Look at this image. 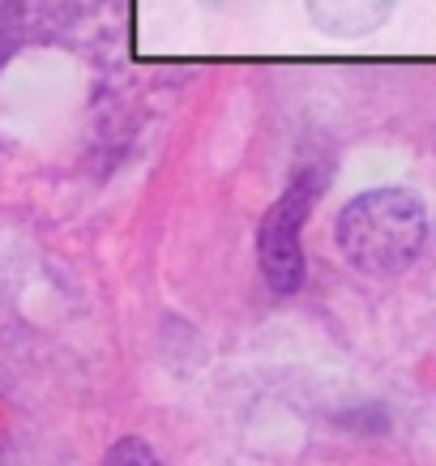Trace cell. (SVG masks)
I'll use <instances>...</instances> for the list:
<instances>
[{
	"instance_id": "7a4b0ae2",
	"label": "cell",
	"mask_w": 436,
	"mask_h": 466,
	"mask_svg": "<svg viewBox=\"0 0 436 466\" xmlns=\"http://www.w3.org/2000/svg\"><path fill=\"white\" fill-rule=\"evenodd\" d=\"M312 201H317V171L299 176L266 210L261 231H257L261 274H266V283L279 296H291V291L304 287V244H299V231H304V218H309Z\"/></svg>"
},
{
	"instance_id": "6da1fadb",
	"label": "cell",
	"mask_w": 436,
	"mask_h": 466,
	"mask_svg": "<svg viewBox=\"0 0 436 466\" xmlns=\"http://www.w3.org/2000/svg\"><path fill=\"white\" fill-rule=\"evenodd\" d=\"M428 214L407 188H372L338 214V248L360 274L394 279L420 257Z\"/></svg>"
},
{
	"instance_id": "3957f363",
	"label": "cell",
	"mask_w": 436,
	"mask_h": 466,
	"mask_svg": "<svg viewBox=\"0 0 436 466\" xmlns=\"http://www.w3.org/2000/svg\"><path fill=\"white\" fill-rule=\"evenodd\" d=\"M103 466H158V458L146 441L125 437V441H116L112 445V453H107V462Z\"/></svg>"
}]
</instances>
